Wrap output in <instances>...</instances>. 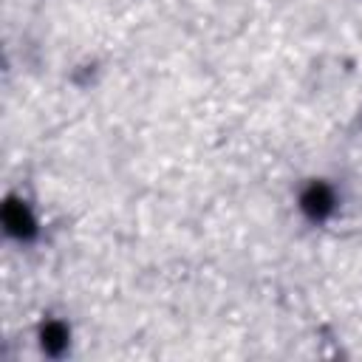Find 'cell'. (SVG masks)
<instances>
[{
  "label": "cell",
  "instance_id": "obj_3",
  "mask_svg": "<svg viewBox=\"0 0 362 362\" xmlns=\"http://www.w3.org/2000/svg\"><path fill=\"white\" fill-rule=\"evenodd\" d=\"M68 342H71V334H68L65 322H59V320L42 322V328H40V348L48 356H62L65 348H68Z\"/></svg>",
  "mask_w": 362,
  "mask_h": 362
},
{
  "label": "cell",
  "instance_id": "obj_2",
  "mask_svg": "<svg viewBox=\"0 0 362 362\" xmlns=\"http://www.w3.org/2000/svg\"><path fill=\"white\" fill-rule=\"evenodd\" d=\"M0 221H3V229L8 238L14 240H31L37 235V218L31 215L28 204L20 201V198H6L3 204V212H0Z\"/></svg>",
  "mask_w": 362,
  "mask_h": 362
},
{
  "label": "cell",
  "instance_id": "obj_1",
  "mask_svg": "<svg viewBox=\"0 0 362 362\" xmlns=\"http://www.w3.org/2000/svg\"><path fill=\"white\" fill-rule=\"evenodd\" d=\"M337 209V192L325 184V181H311L303 192H300V212L314 221V223H322L334 215Z\"/></svg>",
  "mask_w": 362,
  "mask_h": 362
}]
</instances>
